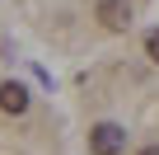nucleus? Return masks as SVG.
I'll return each instance as SVG.
<instances>
[{
    "label": "nucleus",
    "mask_w": 159,
    "mask_h": 155,
    "mask_svg": "<svg viewBox=\"0 0 159 155\" xmlns=\"http://www.w3.org/2000/svg\"><path fill=\"white\" fill-rule=\"evenodd\" d=\"M0 108H5V113H24L28 108V90L14 85V80H5V85H0Z\"/></svg>",
    "instance_id": "3"
},
{
    "label": "nucleus",
    "mask_w": 159,
    "mask_h": 155,
    "mask_svg": "<svg viewBox=\"0 0 159 155\" xmlns=\"http://www.w3.org/2000/svg\"><path fill=\"white\" fill-rule=\"evenodd\" d=\"M145 56H150V61H159V28H154V33H145Z\"/></svg>",
    "instance_id": "4"
},
{
    "label": "nucleus",
    "mask_w": 159,
    "mask_h": 155,
    "mask_svg": "<svg viewBox=\"0 0 159 155\" xmlns=\"http://www.w3.org/2000/svg\"><path fill=\"white\" fill-rule=\"evenodd\" d=\"M122 146H126V132H122L117 122H98V127L89 132V150H94V155H117Z\"/></svg>",
    "instance_id": "1"
},
{
    "label": "nucleus",
    "mask_w": 159,
    "mask_h": 155,
    "mask_svg": "<svg viewBox=\"0 0 159 155\" xmlns=\"http://www.w3.org/2000/svg\"><path fill=\"white\" fill-rule=\"evenodd\" d=\"M94 14H98V19H103V28H112V33L131 28V5H126V0H98Z\"/></svg>",
    "instance_id": "2"
},
{
    "label": "nucleus",
    "mask_w": 159,
    "mask_h": 155,
    "mask_svg": "<svg viewBox=\"0 0 159 155\" xmlns=\"http://www.w3.org/2000/svg\"><path fill=\"white\" fill-rule=\"evenodd\" d=\"M140 155H159V146H145V150H140Z\"/></svg>",
    "instance_id": "5"
}]
</instances>
